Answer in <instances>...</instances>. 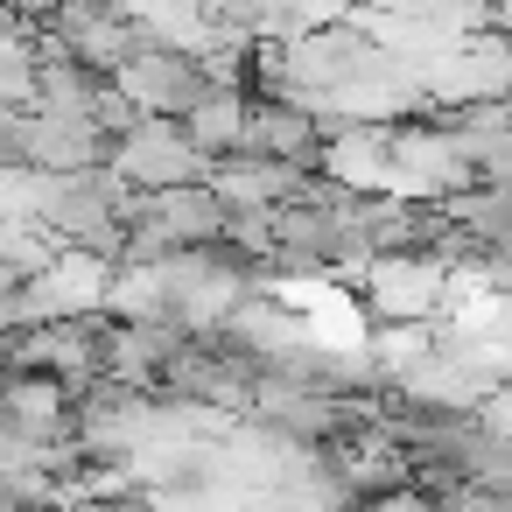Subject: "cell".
<instances>
[{
    "mask_svg": "<svg viewBox=\"0 0 512 512\" xmlns=\"http://www.w3.org/2000/svg\"><path fill=\"white\" fill-rule=\"evenodd\" d=\"M113 169H120L134 190H169V183H204V176H211V155L190 141L183 113H141V120L113 141Z\"/></svg>",
    "mask_w": 512,
    "mask_h": 512,
    "instance_id": "obj_1",
    "label": "cell"
},
{
    "mask_svg": "<svg viewBox=\"0 0 512 512\" xmlns=\"http://www.w3.org/2000/svg\"><path fill=\"white\" fill-rule=\"evenodd\" d=\"M239 148H246V155H274V162H323V155H330V127L309 113V99L253 92Z\"/></svg>",
    "mask_w": 512,
    "mask_h": 512,
    "instance_id": "obj_4",
    "label": "cell"
},
{
    "mask_svg": "<svg viewBox=\"0 0 512 512\" xmlns=\"http://www.w3.org/2000/svg\"><path fill=\"white\" fill-rule=\"evenodd\" d=\"M246 106H253V92H239V85H211V92L183 113V127H190V141L218 162V155L239 148V134H246Z\"/></svg>",
    "mask_w": 512,
    "mask_h": 512,
    "instance_id": "obj_5",
    "label": "cell"
},
{
    "mask_svg": "<svg viewBox=\"0 0 512 512\" xmlns=\"http://www.w3.org/2000/svg\"><path fill=\"white\" fill-rule=\"evenodd\" d=\"M113 78L134 92L141 113H190V106L218 85V78H211V57H197V50H183V43H155V50L127 57Z\"/></svg>",
    "mask_w": 512,
    "mask_h": 512,
    "instance_id": "obj_3",
    "label": "cell"
},
{
    "mask_svg": "<svg viewBox=\"0 0 512 512\" xmlns=\"http://www.w3.org/2000/svg\"><path fill=\"white\" fill-rule=\"evenodd\" d=\"M288 57H295L302 99L351 92V85H365V78H379V71L393 64L372 36H358V29H344V22H316V29H302V36L288 43Z\"/></svg>",
    "mask_w": 512,
    "mask_h": 512,
    "instance_id": "obj_2",
    "label": "cell"
}]
</instances>
